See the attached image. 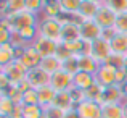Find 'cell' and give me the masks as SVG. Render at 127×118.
<instances>
[{
	"instance_id": "ba28073f",
	"label": "cell",
	"mask_w": 127,
	"mask_h": 118,
	"mask_svg": "<svg viewBox=\"0 0 127 118\" xmlns=\"http://www.w3.org/2000/svg\"><path fill=\"white\" fill-rule=\"evenodd\" d=\"M32 47H34V49L37 50V53L42 57V58H45V57H53V55H58L60 44H58V42H53V40H50V39L40 37V36H39V37L34 40Z\"/></svg>"
},
{
	"instance_id": "7c38bea8",
	"label": "cell",
	"mask_w": 127,
	"mask_h": 118,
	"mask_svg": "<svg viewBox=\"0 0 127 118\" xmlns=\"http://www.w3.org/2000/svg\"><path fill=\"white\" fill-rule=\"evenodd\" d=\"M103 34V31L96 26V23L93 21H84L81 23V39L84 40L85 44H90L93 42V40L100 39Z\"/></svg>"
},
{
	"instance_id": "74e56055",
	"label": "cell",
	"mask_w": 127,
	"mask_h": 118,
	"mask_svg": "<svg viewBox=\"0 0 127 118\" xmlns=\"http://www.w3.org/2000/svg\"><path fill=\"white\" fill-rule=\"evenodd\" d=\"M0 118H21V105L18 107V110H16L13 115H8V117H0Z\"/></svg>"
},
{
	"instance_id": "cb8c5ba5",
	"label": "cell",
	"mask_w": 127,
	"mask_h": 118,
	"mask_svg": "<svg viewBox=\"0 0 127 118\" xmlns=\"http://www.w3.org/2000/svg\"><path fill=\"white\" fill-rule=\"evenodd\" d=\"M18 104H15L10 97L0 94V117H8V115H13V113L18 110Z\"/></svg>"
},
{
	"instance_id": "d6986e66",
	"label": "cell",
	"mask_w": 127,
	"mask_h": 118,
	"mask_svg": "<svg viewBox=\"0 0 127 118\" xmlns=\"http://www.w3.org/2000/svg\"><path fill=\"white\" fill-rule=\"evenodd\" d=\"M77 65H79V71H85L90 73V75H96V71L100 68V63H96L95 58L89 53H82V55L77 57Z\"/></svg>"
},
{
	"instance_id": "2e32d148",
	"label": "cell",
	"mask_w": 127,
	"mask_h": 118,
	"mask_svg": "<svg viewBox=\"0 0 127 118\" xmlns=\"http://www.w3.org/2000/svg\"><path fill=\"white\" fill-rule=\"evenodd\" d=\"M95 84H96L95 75H90V73H85V71H77L72 76V87L74 89H79V91L85 92V91H89Z\"/></svg>"
},
{
	"instance_id": "277c9868",
	"label": "cell",
	"mask_w": 127,
	"mask_h": 118,
	"mask_svg": "<svg viewBox=\"0 0 127 118\" xmlns=\"http://www.w3.org/2000/svg\"><path fill=\"white\" fill-rule=\"evenodd\" d=\"M116 19H118V15H116L105 2H101V6H100L98 13H96V16L93 18V21L96 23V26H98L101 31H105V29H113L114 24H116Z\"/></svg>"
},
{
	"instance_id": "8d00e7d4",
	"label": "cell",
	"mask_w": 127,
	"mask_h": 118,
	"mask_svg": "<svg viewBox=\"0 0 127 118\" xmlns=\"http://www.w3.org/2000/svg\"><path fill=\"white\" fill-rule=\"evenodd\" d=\"M63 118H82V117L77 113L76 109H71V110H68V112H64V117Z\"/></svg>"
},
{
	"instance_id": "52a82bcc",
	"label": "cell",
	"mask_w": 127,
	"mask_h": 118,
	"mask_svg": "<svg viewBox=\"0 0 127 118\" xmlns=\"http://www.w3.org/2000/svg\"><path fill=\"white\" fill-rule=\"evenodd\" d=\"M76 110L82 118H101L103 117V107L96 100L85 99L76 105Z\"/></svg>"
},
{
	"instance_id": "d590c367",
	"label": "cell",
	"mask_w": 127,
	"mask_h": 118,
	"mask_svg": "<svg viewBox=\"0 0 127 118\" xmlns=\"http://www.w3.org/2000/svg\"><path fill=\"white\" fill-rule=\"evenodd\" d=\"M11 39H13V31L0 29V45L2 44H11Z\"/></svg>"
},
{
	"instance_id": "d6a6232c",
	"label": "cell",
	"mask_w": 127,
	"mask_h": 118,
	"mask_svg": "<svg viewBox=\"0 0 127 118\" xmlns=\"http://www.w3.org/2000/svg\"><path fill=\"white\" fill-rule=\"evenodd\" d=\"M43 117L45 118H63L64 117V112L55 105H48V107L43 109Z\"/></svg>"
},
{
	"instance_id": "9c48e42d",
	"label": "cell",
	"mask_w": 127,
	"mask_h": 118,
	"mask_svg": "<svg viewBox=\"0 0 127 118\" xmlns=\"http://www.w3.org/2000/svg\"><path fill=\"white\" fill-rule=\"evenodd\" d=\"M50 86L56 91V92H61V91H71L72 89V75L66 73L64 70H60L55 75L50 76Z\"/></svg>"
},
{
	"instance_id": "5bb4252c",
	"label": "cell",
	"mask_w": 127,
	"mask_h": 118,
	"mask_svg": "<svg viewBox=\"0 0 127 118\" xmlns=\"http://www.w3.org/2000/svg\"><path fill=\"white\" fill-rule=\"evenodd\" d=\"M26 81L29 83V86L32 89H39V87H43V86L50 84V75H47L42 68H34V70L28 71Z\"/></svg>"
},
{
	"instance_id": "d4e9b609",
	"label": "cell",
	"mask_w": 127,
	"mask_h": 118,
	"mask_svg": "<svg viewBox=\"0 0 127 118\" xmlns=\"http://www.w3.org/2000/svg\"><path fill=\"white\" fill-rule=\"evenodd\" d=\"M58 2H60V6H61V13L69 16H76L79 13L82 0H58Z\"/></svg>"
},
{
	"instance_id": "7a4b0ae2",
	"label": "cell",
	"mask_w": 127,
	"mask_h": 118,
	"mask_svg": "<svg viewBox=\"0 0 127 118\" xmlns=\"http://www.w3.org/2000/svg\"><path fill=\"white\" fill-rule=\"evenodd\" d=\"M39 36L45 39H50L53 42H61V29L63 24L58 18H42L37 24Z\"/></svg>"
},
{
	"instance_id": "ffe728a7",
	"label": "cell",
	"mask_w": 127,
	"mask_h": 118,
	"mask_svg": "<svg viewBox=\"0 0 127 118\" xmlns=\"http://www.w3.org/2000/svg\"><path fill=\"white\" fill-rule=\"evenodd\" d=\"M39 68H42L43 71L47 73V75H55L56 71H60V70H63V62L58 58V55H53V57H45V58H42L40 65H39Z\"/></svg>"
},
{
	"instance_id": "603a6c76",
	"label": "cell",
	"mask_w": 127,
	"mask_h": 118,
	"mask_svg": "<svg viewBox=\"0 0 127 118\" xmlns=\"http://www.w3.org/2000/svg\"><path fill=\"white\" fill-rule=\"evenodd\" d=\"M101 118H124V109L122 104H105Z\"/></svg>"
},
{
	"instance_id": "8fae6325",
	"label": "cell",
	"mask_w": 127,
	"mask_h": 118,
	"mask_svg": "<svg viewBox=\"0 0 127 118\" xmlns=\"http://www.w3.org/2000/svg\"><path fill=\"white\" fill-rule=\"evenodd\" d=\"M100 6H101V2L100 0H82L81 2V8H79V19L82 23L84 21H92L96 16Z\"/></svg>"
},
{
	"instance_id": "484cf974",
	"label": "cell",
	"mask_w": 127,
	"mask_h": 118,
	"mask_svg": "<svg viewBox=\"0 0 127 118\" xmlns=\"http://www.w3.org/2000/svg\"><path fill=\"white\" fill-rule=\"evenodd\" d=\"M21 118H43V107L35 105H21Z\"/></svg>"
},
{
	"instance_id": "e0dca14e",
	"label": "cell",
	"mask_w": 127,
	"mask_h": 118,
	"mask_svg": "<svg viewBox=\"0 0 127 118\" xmlns=\"http://www.w3.org/2000/svg\"><path fill=\"white\" fill-rule=\"evenodd\" d=\"M111 45V52L113 55H121V57H127V34L124 32H116L109 40Z\"/></svg>"
},
{
	"instance_id": "e575fe53",
	"label": "cell",
	"mask_w": 127,
	"mask_h": 118,
	"mask_svg": "<svg viewBox=\"0 0 127 118\" xmlns=\"http://www.w3.org/2000/svg\"><path fill=\"white\" fill-rule=\"evenodd\" d=\"M124 58L126 57H121V55H111V58L108 60V63L111 66H114L116 70H122L124 68Z\"/></svg>"
},
{
	"instance_id": "83f0119b",
	"label": "cell",
	"mask_w": 127,
	"mask_h": 118,
	"mask_svg": "<svg viewBox=\"0 0 127 118\" xmlns=\"http://www.w3.org/2000/svg\"><path fill=\"white\" fill-rule=\"evenodd\" d=\"M63 70H64L66 73H69V75L74 76L76 73L79 71V65H77V57L71 55L68 57V58L63 60Z\"/></svg>"
},
{
	"instance_id": "4316f807",
	"label": "cell",
	"mask_w": 127,
	"mask_h": 118,
	"mask_svg": "<svg viewBox=\"0 0 127 118\" xmlns=\"http://www.w3.org/2000/svg\"><path fill=\"white\" fill-rule=\"evenodd\" d=\"M43 11H45V18H60L61 16L60 2H45Z\"/></svg>"
},
{
	"instance_id": "1f68e13d",
	"label": "cell",
	"mask_w": 127,
	"mask_h": 118,
	"mask_svg": "<svg viewBox=\"0 0 127 118\" xmlns=\"http://www.w3.org/2000/svg\"><path fill=\"white\" fill-rule=\"evenodd\" d=\"M43 6H45L43 0H26V10L31 13H35V15L43 11Z\"/></svg>"
},
{
	"instance_id": "f35d334b",
	"label": "cell",
	"mask_w": 127,
	"mask_h": 118,
	"mask_svg": "<svg viewBox=\"0 0 127 118\" xmlns=\"http://www.w3.org/2000/svg\"><path fill=\"white\" fill-rule=\"evenodd\" d=\"M121 91H122V96H124V100H127V81L121 84Z\"/></svg>"
},
{
	"instance_id": "44dd1931",
	"label": "cell",
	"mask_w": 127,
	"mask_h": 118,
	"mask_svg": "<svg viewBox=\"0 0 127 118\" xmlns=\"http://www.w3.org/2000/svg\"><path fill=\"white\" fill-rule=\"evenodd\" d=\"M37 91V97H39V105L40 107H48L53 104V100H55V96H56V91L53 89L52 86H43V87H39Z\"/></svg>"
},
{
	"instance_id": "f1b7e54d",
	"label": "cell",
	"mask_w": 127,
	"mask_h": 118,
	"mask_svg": "<svg viewBox=\"0 0 127 118\" xmlns=\"http://www.w3.org/2000/svg\"><path fill=\"white\" fill-rule=\"evenodd\" d=\"M105 3L116 13V15L127 13V0H106Z\"/></svg>"
},
{
	"instance_id": "4dcf8cb0",
	"label": "cell",
	"mask_w": 127,
	"mask_h": 118,
	"mask_svg": "<svg viewBox=\"0 0 127 118\" xmlns=\"http://www.w3.org/2000/svg\"><path fill=\"white\" fill-rule=\"evenodd\" d=\"M3 96L10 97V99L13 100L15 104H18V105H21V100H23V92L19 91L18 86H11L8 91H5V92H2Z\"/></svg>"
},
{
	"instance_id": "4fadbf2b",
	"label": "cell",
	"mask_w": 127,
	"mask_h": 118,
	"mask_svg": "<svg viewBox=\"0 0 127 118\" xmlns=\"http://www.w3.org/2000/svg\"><path fill=\"white\" fill-rule=\"evenodd\" d=\"M18 62L29 71V70L39 68V65H40V62H42V57L39 55L37 50H35L32 45H28L24 49V53L21 55V58H19Z\"/></svg>"
},
{
	"instance_id": "f546056e",
	"label": "cell",
	"mask_w": 127,
	"mask_h": 118,
	"mask_svg": "<svg viewBox=\"0 0 127 118\" xmlns=\"http://www.w3.org/2000/svg\"><path fill=\"white\" fill-rule=\"evenodd\" d=\"M39 104V97H37V91L35 89H28L23 92V100H21V105H35Z\"/></svg>"
},
{
	"instance_id": "60d3db41",
	"label": "cell",
	"mask_w": 127,
	"mask_h": 118,
	"mask_svg": "<svg viewBox=\"0 0 127 118\" xmlns=\"http://www.w3.org/2000/svg\"><path fill=\"white\" fill-rule=\"evenodd\" d=\"M124 70H127V57L124 58Z\"/></svg>"
},
{
	"instance_id": "836d02e7",
	"label": "cell",
	"mask_w": 127,
	"mask_h": 118,
	"mask_svg": "<svg viewBox=\"0 0 127 118\" xmlns=\"http://www.w3.org/2000/svg\"><path fill=\"white\" fill-rule=\"evenodd\" d=\"M114 29H116V32H124V34H127V13L118 15Z\"/></svg>"
},
{
	"instance_id": "5b68a950",
	"label": "cell",
	"mask_w": 127,
	"mask_h": 118,
	"mask_svg": "<svg viewBox=\"0 0 127 118\" xmlns=\"http://www.w3.org/2000/svg\"><path fill=\"white\" fill-rule=\"evenodd\" d=\"M2 73L10 79L11 86H19L21 83L26 81V76H28V70H26L18 60H15L13 63H10V65H6V66H3Z\"/></svg>"
},
{
	"instance_id": "ac0fdd59",
	"label": "cell",
	"mask_w": 127,
	"mask_h": 118,
	"mask_svg": "<svg viewBox=\"0 0 127 118\" xmlns=\"http://www.w3.org/2000/svg\"><path fill=\"white\" fill-rule=\"evenodd\" d=\"M52 105L61 109L63 112H68L71 109H76V102L71 96V91H61V92H56L55 100H53Z\"/></svg>"
},
{
	"instance_id": "30bf717a",
	"label": "cell",
	"mask_w": 127,
	"mask_h": 118,
	"mask_svg": "<svg viewBox=\"0 0 127 118\" xmlns=\"http://www.w3.org/2000/svg\"><path fill=\"white\" fill-rule=\"evenodd\" d=\"M96 102L101 104V105H105V104H122L124 102V96H122L121 86L114 84V86H109V87H103L101 96H100V99Z\"/></svg>"
},
{
	"instance_id": "6da1fadb",
	"label": "cell",
	"mask_w": 127,
	"mask_h": 118,
	"mask_svg": "<svg viewBox=\"0 0 127 118\" xmlns=\"http://www.w3.org/2000/svg\"><path fill=\"white\" fill-rule=\"evenodd\" d=\"M85 53L92 55L93 58H95V62L100 63V65L108 63V60L111 58V55H113L111 45H109V40H106V39H103V37H100V39L93 40V42L87 44Z\"/></svg>"
},
{
	"instance_id": "7402d4cb",
	"label": "cell",
	"mask_w": 127,
	"mask_h": 118,
	"mask_svg": "<svg viewBox=\"0 0 127 118\" xmlns=\"http://www.w3.org/2000/svg\"><path fill=\"white\" fill-rule=\"evenodd\" d=\"M16 60L15 57V47L11 45V44H2L0 45V65L6 66L10 65V63H13Z\"/></svg>"
},
{
	"instance_id": "ab89813d",
	"label": "cell",
	"mask_w": 127,
	"mask_h": 118,
	"mask_svg": "<svg viewBox=\"0 0 127 118\" xmlns=\"http://www.w3.org/2000/svg\"><path fill=\"white\" fill-rule=\"evenodd\" d=\"M122 109H124V118H127V100L122 102Z\"/></svg>"
},
{
	"instance_id": "9a60e30c",
	"label": "cell",
	"mask_w": 127,
	"mask_h": 118,
	"mask_svg": "<svg viewBox=\"0 0 127 118\" xmlns=\"http://www.w3.org/2000/svg\"><path fill=\"white\" fill-rule=\"evenodd\" d=\"M74 40H81V24L76 21H66L63 23L61 29V42H74Z\"/></svg>"
},
{
	"instance_id": "3957f363",
	"label": "cell",
	"mask_w": 127,
	"mask_h": 118,
	"mask_svg": "<svg viewBox=\"0 0 127 118\" xmlns=\"http://www.w3.org/2000/svg\"><path fill=\"white\" fill-rule=\"evenodd\" d=\"M10 23H11V31L13 32H19L26 28H35L39 24L37 23V15L35 13H31L28 10L18 13L15 16H10Z\"/></svg>"
},
{
	"instance_id": "8992f818",
	"label": "cell",
	"mask_w": 127,
	"mask_h": 118,
	"mask_svg": "<svg viewBox=\"0 0 127 118\" xmlns=\"http://www.w3.org/2000/svg\"><path fill=\"white\" fill-rule=\"evenodd\" d=\"M116 76H118V70L114 66H111L109 63H105V65H100L98 71L95 75L96 84L101 87H109V86H114L118 84L116 81Z\"/></svg>"
}]
</instances>
